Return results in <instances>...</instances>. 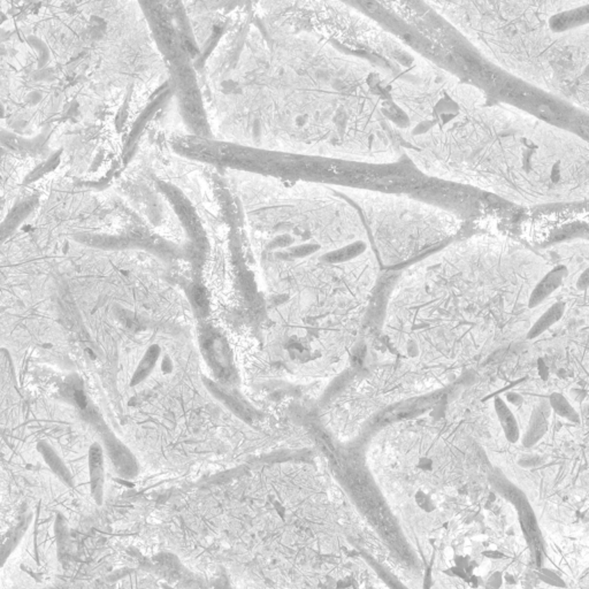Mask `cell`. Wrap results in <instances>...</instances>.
I'll return each mask as SVG.
<instances>
[{
  "label": "cell",
  "instance_id": "cell-1",
  "mask_svg": "<svg viewBox=\"0 0 589 589\" xmlns=\"http://www.w3.org/2000/svg\"><path fill=\"white\" fill-rule=\"evenodd\" d=\"M244 14L204 63L212 129L253 149L372 166L403 159L383 63L332 19L330 29L305 27L296 8Z\"/></svg>",
  "mask_w": 589,
  "mask_h": 589
},
{
  "label": "cell",
  "instance_id": "cell-2",
  "mask_svg": "<svg viewBox=\"0 0 589 589\" xmlns=\"http://www.w3.org/2000/svg\"><path fill=\"white\" fill-rule=\"evenodd\" d=\"M370 49L388 70L401 150L420 173L517 207L588 200L585 137L494 98L387 29Z\"/></svg>",
  "mask_w": 589,
  "mask_h": 589
},
{
  "label": "cell",
  "instance_id": "cell-3",
  "mask_svg": "<svg viewBox=\"0 0 589 589\" xmlns=\"http://www.w3.org/2000/svg\"><path fill=\"white\" fill-rule=\"evenodd\" d=\"M476 52L588 114L589 1H426Z\"/></svg>",
  "mask_w": 589,
  "mask_h": 589
},
{
  "label": "cell",
  "instance_id": "cell-4",
  "mask_svg": "<svg viewBox=\"0 0 589 589\" xmlns=\"http://www.w3.org/2000/svg\"><path fill=\"white\" fill-rule=\"evenodd\" d=\"M356 207L370 240L386 261L406 259L455 236L460 214L406 193L337 184Z\"/></svg>",
  "mask_w": 589,
  "mask_h": 589
},
{
  "label": "cell",
  "instance_id": "cell-5",
  "mask_svg": "<svg viewBox=\"0 0 589 589\" xmlns=\"http://www.w3.org/2000/svg\"><path fill=\"white\" fill-rule=\"evenodd\" d=\"M200 346L214 373L219 378L229 379L233 376V363L223 337L216 330L207 328L200 335Z\"/></svg>",
  "mask_w": 589,
  "mask_h": 589
},
{
  "label": "cell",
  "instance_id": "cell-6",
  "mask_svg": "<svg viewBox=\"0 0 589 589\" xmlns=\"http://www.w3.org/2000/svg\"><path fill=\"white\" fill-rule=\"evenodd\" d=\"M89 472L91 495L97 504H102L104 497V460L103 451L99 446H93L91 448L89 455Z\"/></svg>",
  "mask_w": 589,
  "mask_h": 589
},
{
  "label": "cell",
  "instance_id": "cell-7",
  "mask_svg": "<svg viewBox=\"0 0 589 589\" xmlns=\"http://www.w3.org/2000/svg\"><path fill=\"white\" fill-rule=\"evenodd\" d=\"M564 275H565L564 267H558L553 272H550L534 290L532 298H531V305H536L541 300H544L547 296H549L550 293H553L556 288H558L559 284L562 283Z\"/></svg>",
  "mask_w": 589,
  "mask_h": 589
},
{
  "label": "cell",
  "instance_id": "cell-8",
  "mask_svg": "<svg viewBox=\"0 0 589 589\" xmlns=\"http://www.w3.org/2000/svg\"><path fill=\"white\" fill-rule=\"evenodd\" d=\"M160 355H161V349L159 346L154 344L147 350V353H144L143 358L140 360L136 371L134 372L133 378H131V386H137L142 381L147 379V376H150L151 372L156 367V364L159 360Z\"/></svg>",
  "mask_w": 589,
  "mask_h": 589
},
{
  "label": "cell",
  "instance_id": "cell-9",
  "mask_svg": "<svg viewBox=\"0 0 589 589\" xmlns=\"http://www.w3.org/2000/svg\"><path fill=\"white\" fill-rule=\"evenodd\" d=\"M495 406H497V414H499L506 435L508 436V439L511 442H515L519 437V430H518V425L513 418V413L510 412L508 406L504 404L502 400H497Z\"/></svg>",
  "mask_w": 589,
  "mask_h": 589
},
{
  "label": "cell",
  "instance_id": "cell-10",
  "mask_svg": "<svg viewBox=\"0 0 589 589\" xmlns=\"http://www.w3.org/2000/svg\"><path fill=\"white\" fill-rule=\"evenodd\" d=\"M563 313H564V304L557 303L554 307H550L549 310L547 311L541 316V319L534 325L532 330H531V333H529V337H536L538 335H540L550 325L556 323L557 320L563 316Z\"/></svg>",
  "mask_w": 589,
  "mask_h": 589
},
{
  "label": "cell",
  "instance_id": "cell-11",
  "mask_svg": "<svg viewBox=\"0 0 589 589\" xmlns=\"http://www.w3.org/2000/svg\"><path fill=\"white\" fill-rule=\"evenodd\" d=\"M210 388L212 390V393L221 402L226 404L234 413H236L237 416L241 417L243 420L250 419L249 410L245 406L242 405L240 403V401H237L236 398H234L233 396H230L228 394L225 393V390L221 389L220 387L216 386V385H211Z\"/></svg>",
  "mask_w": 589,
  "mask_h": 589
},
{
  "label": "cell",
  "instance_id": "cell-12",
  "mask_svg": "<svg viewBox=\"0 0 589 589\" xmlns=\"http://www.w3.org/2000/svg\"><path fill=\"white\" fill-rule=\"evenodd\" d=\"M190 296L193 300V305L196 307L200 314H205L209 310V297H207V289L200 284H195L191 288Z\"/></svg>",
  "mask_w": 589,
  "mask_h": 589
},
{
  "label": "cell",
  "instance_id": "cell-13",
  "mask_svg": "<svg viewBox=\"0 0 589 589\" xmlns=\"http://www.w3.org/2000/svg\"><path fill=\"white\" fill-rule=\"evenodd\" d=\"M546 427L544 417H542L541 413H538V414L533 418L532 426L529 428V433H527L526 436L527 441H529V443L535 442L536 439H539L540 436L544 433Z\"/></svg>",
  "mask_w": 589,
  "mask_h": 589
},
{
  "label": "cell",
  "instance_id": "cell-14",
  "mask_svg": "<svg viewBox=\"0 0 589 589\" xmlns=\"http://www.w3.org/2000/svg\"><path fill=\"white\" fill-rule=\"evenodd\" d=\"M551 404H553L554 408L556 410V412H558L560 416L566 417L569 419L576 418V414L573 412L572 408L569 405V403L562 396L555 395L553 400H551Z\"/></svg>",
  "mask_w": 589,
  "mask_h": 589
},
{
  "label": "cell",
  "instance_id": "cell-15",
  "mask_svg": "<svg viewBox=\"0 0 589 589\" xmlns=\"http://www.w3.org/2000/svg\"><path fill=\"white\" fill-rule=\"evenodd\" d=\"M503 576L501 572H494L490 574V578L486 581L487 589H499L502 585Z\"/></svg>",
  "mask_w": 589,
  "mask_h": 589
},
{
  "label": "cell",
  "instance_id": "cell-16",
  "mask_svg": "<svg viewBox=\"0 0 589 589\" xmlns=\"http://www.w3.org/2000/svg\"><path fill=\"white\" fill-rule=\"evenodd\" d=\"M417 502H418V504H419L423 509L426 510V511H432V510L434 509L433 502H432L430 497H427L425 494H418V495H417Z\"/></svg>",
  "mask_w": 589,
  "mask_h": 589
},
{
  "label": "cell",
  "instance_id": "cell-17",
  "mask_svg": "<svg viewBox=\"0 0 589 589\" xmlns=\"http://www.w3.org/2000/svg\"><path fill=\"white\" fill-rule=\"evenodd\" d=\"M483 555H485L487 558L490 559H499L503 558V557H504V555H503L502 553H499V551H497V550H488V551H486V553H483Z\"/></svg>",
  "mask_w": 589,
  "mask_h": 589
},
{
  "label": "cell",
  "instance_id": "cell-18",
  "mask_svg": "<svg viewBox=\"0 0 589 589\" xmlns=\"http://www.w3.org/2000/svg\"><path fill=\"white\" fill-rule=\"evenodd\" d=\"M444 555H446V556L449 559L453 558V557H455V554H453V548H450V547L449 548H446Z\"/></svg>",
  "mask_w": 589,
  "mask_h": 589
}]
</instances>
